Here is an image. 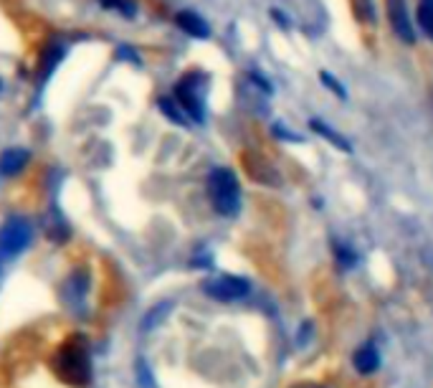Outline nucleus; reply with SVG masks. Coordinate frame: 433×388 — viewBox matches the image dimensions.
<instances>
[{"label": "nucleus", "instance_id": "obj_8", "mask_svg": "<svg viewBox=\"0 0 433 388\" xmlns=\"http://www.w3.org/2000/svg\"><path fill=\"white\" fill-rule=\"evenodd\" d=\"M178 26L185 31V33L196 36V38H208V36H210L208 23H205L201 16H196V13H191V11L178 13Z\"/></svg>", "mask_w": 433, "mask_h": 388}, {"label": "nucleus", "instance_id": "obj_9", "mask_svg": "<svg viewBox=\"0 0 433 388\" xmlns=\"http://www.w3.org/2000/svg\"><path fill=\"white\" fill-rule=\"evenodd\" d=\"M26 162H28V150H21V147H11L0 155V173L3 175H16L21 173Z\"/></svg>", "mask_w": 433, "mask_h": 388}, {"label": "nucleus", "instance_id": "obj_4", "mask_svg": "<svg viewBox=\"0 0 433 388\" xmlns=\"http://www.w3.org/2000/svg\"><path fill=\"white\" fill-rule=\"evenodd\" d=\"M203 292L218 302H236L251 292V284L243 277H233V274H220L203 284Z\"/></svg>", "mask_w": 433, "mask_h": 388}, {"label": "nucleus", "instance_id": "obj_12", "mask_svg": "<svg viewBox=\"0 0 433 388\" xmlns=\"http://www.w3.org/2000/svg\"><path fill=\"white\" fill-rule=\"evenodd\" d=\"M160 110L165 112V115H168L173 122H178V125H185V122H188V120H185L188 115H185L183 107L175 105V99H160Z\"/></svg>", "mask_w": 433, "mask_h": 388}, {"label": "nucleus", "instance_id": "obj_5", "mask_svg": "<svg viewBox=\"0 0 433 388\" xmlns=\"http://www.w3.org/2000/svg\"><path fill=\"white\" fill-rule=\"evenodd\" d=\"M31 243V226L26 219H8L0 229V256H16Z\"/></svg>", "mask_w": 433, "mask_h": 388}, {"label": "nucleus", "instance_id": "obj_15", "mask_svg": "<svg viewBox=\"0 0 433 388\" xmlns=\"http://www.w3.org/2000/svg\"><path fill=\"white\" fill-rule=\"evenodd\" d=\"M168 310H170V302H165V305H157V308L152 310V313L147 315V318H144V323H142V327H144V330H150L152 325H157V323H160V320H157V318H162V315L168 313Z\"/></svg>", "mask_w": 433, "mask_h": 388}, {"label": "nucleus", "instance_id": "obj_6", "mask_svg": "<svg viewBox=\"0 0 433 388\" xmlns=\"http://www.w3.org/2000/svg\"><path fill=\"white\" fill-rule=\"evenodd\" d=\"M387 18H390V26H393L395 36L405 43H416V31L410 23L408 8H405V0H387Z\"/></svg>", "mask_w": 433, "mask_h": 388}, {"label": "nucleus", "instance_id": "obj_1", "mask_svg": "<svg viewBox=\"0 0 433 388\" xmlns=\"http://www.w3.org/2000/svg\"><path fill=\"white\" fill-rule=\"evenodd\" d=\"M53 371L58 378H64L71 386H87L92 378V365H89V353L79 342H66L53 358Z\"/></svg>", "mask_w": 433, "mask_h": 388}, {"label": "nucleus", "instance_id": "obj_11", "mask_svg": "<svg viewBox=\"0 0 433 388\" xmlns=\"http://www.w3.org/2000/svg\"><path fill=\"white\" fill-rule=\"evenodd\" d=\"M312 130H317L319 135H324V140H327V142H332V145H337V147H340V150H350V145H347V140H342L337 132H332V130H329L327 125H324V122L312 120Z\"/></svg>", "mask_w": 433, "mask_h": 388}, {"label": "nucleus", "instance_id": "obj_18", "mask_svg": "<svg viewBox=\"0 0 433 388\" xmlns=\"http://www.w3.org/2000/svg\"><path fill=\"white\" fill-rule=\"evenodd\" d=\"M292 388H322V386H317V383H296V386Z\"/></svg>", "mask_w": 433, "mask_h": 388}, {"label": "nucleus", "instance_id": "obj_16", "mask_svg": "<svg viewBox=\"0 0 433 388\" xmlns=\"http://www.w3.org/2000/svg\"><path fill=\"white\" fill-rule=\"evenodd\" d=\"M353 8H355V16H358L360 21H370V18H373L370 0H353Z\"/></svg>", "mask_w": 433, "mask_h": 388}, {"label": "nucleus", "instance_id": "obj_3", "mask_svg": "<svg viewBox=\"0 0 433 388\" xmlns=\"http://www.w3.org/2000/svg\"><path fill=\"white\" fill-rule=\"evenodd\" d=\"M203 84H205V79H203L201 74H188L178 84V89H175V97H178L175 102L183 107L185 115L193 117L196 122H201L203 115H205V107H203Z\"/></svg>", "mask_w": 433, "mask_h": 388}, {"label": "nucleus", "instance_id": "obj_7", "mask_svg": "<svg viewBox=\"0 0 433 388\" xmlns=\"http://www.w3.org/2000/svg\"><path fill=\"white\" fill-rule=\"evenodd\" d=\"M353 365L355 371L363 373V376H370L380 368V353L375 350V345H363L358 348V353L353 355Z\"/></svg>", "mask_w": 433, "mask_h": 388}, {"label": "nucleus", "instance_id": "obj_10", "mask_svg": "<svg viewBox=\"0 0 433 388\" xmlns=\"http://www.w3.org/2000/svg\"><path fill=\"white\" fill-rule=\"evenodd\" d=\"M418 23L428 38H433V0H418Z\"/></svg>", "mask_w": 433, "mask_h": 388}, {"label": "nucleus", "instance_id": "obj_14", "mask_svg": "<svg viewBox=\"0 0 433 388\" xmlns=\"http://www.w3.org/2000/svg\"><path fill=\"white\" fill-rule=\"evenodd\" d=\"M102 6H105V8H114V11L124 13V16H129V18L137 13V6H134L132 0H102Z\"/></svg>", "mask_w": 433, "mask_h": 388}, {"label": "nucleus", "instance_id": "obj_17", "mask_svg": "<svg viewBox=\"0 0 433 388\" xmlns=\"http://www.w3.org/2000/svg\"><path fill=\"white\" fill-rule=\"evenodd\" d=\"M322 81H324V87H329L332 92H337V97L340 99H345L347 97V89L342 87L340 81L337 79H332V74H327V71H322Z\"/></svg>", "mask_w": 433, "mask_h": 388}, {"label": "nucleus", "instance_id": "obj_2", "mask_svg": "<svg viewBox=\"0 0 433 388\" xmlns=\"http://www.w3.org/2000/svg\"><path fill=\"white\" fill-rule=\"evenodd\" d=\"M208 196L213 209L220 216H236L241 209V188H238V178L233 170L215 168L208 175Z\"/></svg>", "mask_w": 433, "mask_h": 388}, {"label": "nucleus", "instance_id": "obj_13", "mask_svg": "<svg viewBox=\"0 0 433 388\" xmlns=\"http://www.w3.org/2000/svg\"><path fill=\"white\" fill-rule=\"evenodd\" d=\"M335 256L345 269L355 267V261H358V254L350 246H345V243H335Z\"/></svg>", "mask_w": 433, "mask_h": 388}]
</instances>
